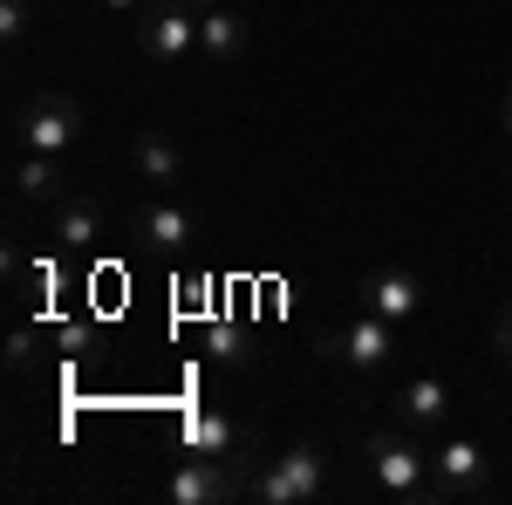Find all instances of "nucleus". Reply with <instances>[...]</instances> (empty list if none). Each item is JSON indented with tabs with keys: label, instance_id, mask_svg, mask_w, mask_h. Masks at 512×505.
Here are the masks:
<instances>
[{
	"label": "nucleus",
	"instance_id": "11",
	"mask_svg": "<svg viewBox=\"0 0 512 505\" xmlns=\"http://www.w3.org/2000/svg\"><path fill=\"white\" fill-rule=\"evenodd\" d=\"M137 239L158 246V253H185V246L198 239L192 205H178V198H144V212H137Z\"/></svg>",
	"mask_w": 512,
	"mask_h": 505
},
{
	"label": "nucleus",
	"instance_id": "17",
	"mask_svg": "<svg viewBox=\"0 0 512 505\" xmlns=\"http://www.w3.org/2000/svg\"><path fill=\"white\" fill-rule=\"evenodd\" d=\"M492 349H499V355L512 362V301L499 308V321H492Z\"/></svg>",
	"mask_w": 512,
	"mask_h": 505
},
{
	"label": "nucleus",
	"instance_id": "15",
	"mask_svg": "<svg viewBox=\"0 0 512 505\" xmlns=\"http://www.w3.org/2000/svg\"><path fill=\"white\" fill-rule=\"evenodd\" d=\"M185 444L205 451V458L246 465V458H239V424H233V417H219V410H192V417H185Z\"/></svg>",
	"mask_w": 512,
	"mask_h": 505
},
{
	"label": "nucleus",
	"instance_id": "1",
	"mask_svg": "<svg viewBox=\"0 0 512 505\" xmlns=\"http://www.w3.org/2000/svg\"><path fill=\"white\" fill-rule=\"evenodd\" d=\"M362 465H369V485H376L383 499H396V505L431 499V505H437V471H431L424 444H417L410 430H369Z\"/></svg>",
	"mask_w": 512,
	"mask_h": 505
},
{
	"label": "nucleus",
	"instance_id": "19",
	"mask_svg": "<svg viewBox=\"0 0 512 505\" xmlns=\"http://www.w3.org/2000/svg\"><path fill=\"white\" fill-rule=\"evenodd\" d=\"M506 137H512V82H506Z\"/></svg>",
	"mask_w": 512,
	"mask_h": 505
},
{
	"label": "nucleus",
	"instance_id": "13",
	"mask_svg": "<svg viewBox=\"0 0 512 505\" xmlns=\"http://www.w3.org/2000/svg\"><path fill=\"white\" fill-rule=\"evenodd\" d=\"M130 164H137V178L158 185V192L185 178V151H178L171 130H137V137H130Z\"/></svg>",
	"mask_w": 512,
	"mask_h": 505
},
{
	"label": "nucleus",
	"instance_id": "4",
	"mask_svg": "<svg viewBox=\"0 0 512 505\" xmlns=\"http://www.w3.org/2000/svg\"><path fill=\"white\" fill-rule=\"evenodd\" d=\"M321 492V451L315 444H287L280 458H267V465L246 478V499L260 505H308Z\"/></svg>",
	"mask_w": 512,
	"mask_h": 505
},
{
	"label": "nucleus",
	"instance_id": "16",
	"mask_svg": "<svg viewBox=\"0 0 512 505\" xmlns=\"http://www.w3.org/2000/svg\"><path fill=\"white\" fill-rule=\"evenodd\" d=\"M28 21H35V0H0V41H7V48H21Z\"/></svg>",
	"mask_w": 512,
	"mask_h": 505
},
{
	"label": "nucleus",
	"instance_id": "18",
	"mask_svg": "<svg viewBox=\"0 0 512 505\" xmlns=\"http://www.w3.org/2000/svg\"><path fill=\"white\" fill-rule=\"evenodd\" d=\"M103 7H110V14H144L151 0H103Z\"/></svg>",
	"mask_w": 512,
	"mask_h": 505
},
{
	"label": "nucleus",
	"instance_id": "10",
	"mask_svg": "<svg viewBox=\"0 0 512 505\" xmlns=\"http://www.w3.org/2000/svg\"><path fill=\"white\" fill-rule=\"evenodd\" d=\"M246 41H253V21H246L239 7L219 0V7H205V14H198V55H205V62L233 69L239 55H246Z\"/></svg>",
	"mask_w": 512,
	"mask_h": 505
},
{
	"label": "nucleus",
	"instance_id": "7",
	"mask_svg": "<svg viewBox=\"0 0 512 505\" xmlns=\"http://www.w3.org/2000/svg\"><path fill=\"white\" fill-rule=\"evenodd\" d=\"M362 308H376L383 321L410 328V321H424V280H417L410 267H369V280H362Z\"/></svg>",
	"mask_w": 512,
	"mask_h": 505
},
{
	"label": "nucleus",
	"instance_id": "5",
	"mask_svg": "<svg viewBox=\"0 0 512 505\" xmlns=\"http://www.w3.org/2000/svg\"><path fill=\"white\" fill-rule=\"evenodd\" d=\"M137 48H144L151 62H164V69L192 62L198 55V7L192 0H151L144 21H137Z\"/></svg>",
	"mask_w": 512,
	"mask_h": 505
},
{
	"label": "nucleus",
	"instance_id": "12",
	"mask_svg": "<svg viewBox=\"0 0 512 505\" xmlns=\"http://www.w3.org/2000/svg\"><path fill=\"white\" fill-rule=\"evenodd\" d=\"M396 417H403V430H444L451 424V383L444 376H410V383L396 389Z\"/></svg>",
	"mask_w": 512,
	"mask_h": 505
},
{
	"label": "nucleus",
	"instance_id": "9",
	"mask_svg": "<svg viewBox=\"0 0 512 505\" xmlns=\"http://www.w3.org/2000/svg\"><path fill=\"white\" fill-rule=\"evenodd\" d=\"M48 239H55L62 253H89V246L103 239V205L89 192H62L48 205Z\"/></svg>",
	"mask_w": 512,
	"mask_h": 505
},
{
	"label": "nucleus",
	"instance_id": "14",
	"mask_svg": "<svg viewBox=\"0 0 512 505\" xmlns=\"http://www.w3.org/2000/svg\"><path fill=\"white\" fill-rule=\"evenodd\" d=\"M62 192H69L62 157H48V151H14V198H21V205H55Z\"/></svg>",
	"mask_w": 512,
	"mask_h": 505
},
{
	"label": "nucleus",
	"instance_id": "2",
	"mask_svg": "<svg viewBox=\"0 0 512 505\" xmlns=\"http://www.w3.org/2000/svg\"><path fill=\"white\" fill-rule=\"evenodd\" d=\"M89 130V110H82L76 96H62V89H41L21 103V117H14V151H76V137Z\"/></svg>",
	"mask_w": 512,
	"mask_h": 505
},
{
	"label": "nucleus",
	"instance_id": "3",
	"mask_svg": "<svg viewBox=\"0 0 512 505\" xmlns=\"http://www.w3.org/2000/svg\"><path fill=\"white\" fill-rule=\"evenodd\" d=\"M396 335H403L396 321H383L376 308H362V314H349V321L321 342V355H328L335 369H349V376H376V369L396 355Z\"/></svg>",
	"mask_w": 512,
	"mask_h": 505
},
{
	"label": "nucleus",
	"instance_id": "8",
	"mask_svg": "<svg viewBox=\"0 0 512 505\" xmlns=\"http://www.w3.org/2000/svg\"><path fill=\"white\" fill-rule=\"evenodd\" d=\"M431 471H437V505L472 499V492H485V478H492V465H485V451H478L472 437L437 444V451H431Z\"/></svg>",
	"mask_w": 512,
	"mask_h": 505
},
{
	"label": "nucleus",
	"instance_id": "6",
	"mask_svg": "<svg viewBox=\"0 0 512 505\" xmlns=\"http://www.w3.org/2000/svg\"><path fill=\"white\" fill-rule=\"evenodd\" d=\"M164 505H226V499H246V465H226V458H205L192 451L185 465L164 478Z\"/></svg>",
	"mask_w": 512,
	"mask_h": 505
},
{
	"label": "nucleus",
	"instance_id": "20",
	"mask_svg": "<svg viewBox=\"0 0 512 505\" xmlns=\"http://www.w3.org/2000/svg\"><path fill=\"white\" fill-rule=\"evenodd\" d=\"M192 7H198V14H205V7H219V0H192Z\"/></svg>",
	"mask_w": 512,
	"mask_h": 505
}]
</instances>
